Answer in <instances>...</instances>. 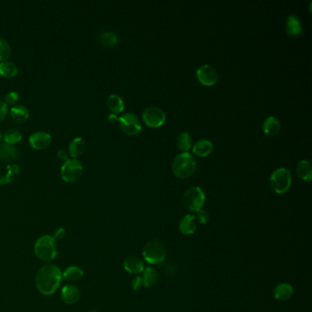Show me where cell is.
<instances>
[{
	"label": "cell",
	"instance_id": "6da1fadb",
	"mask_svg": "<svg viewBox=\"0 0 312 312\" xmlns=\"http://www.w3.org/2000/svg\"><path fill=\"white\" fill-rule=\"evenodd\" d=\"M63 280V272L55 264H46L41 267L36 275V287L45 296L55 293Z\"/></svg>",
	"mask_w": 312,
	"mask_h": 312
},
{
	"label": "cell",
	"instance_id": "7a4b0ae2",
	"mask_svg": "<svg viewBox=\"0 0 312 312\" xmlns=\"http://www.w3.org/2000/svg\"><path fill=\"white\" fill-rule=\"evenodd\" d=\"M34 253L39 259L51 262L57 256L56 241L53 236L46 234L38 239L34 245Z\"/></svg>",
	"mask_w": 312,
	"mask_h": 312
},
{
	"label": "cell",
	"instance_id": "3957f363",
	"mask_svg": "<svg viewBox=\"0 0 312 312\" xmlns=\"http://www.w3.org/2000/svg\"><path fill=\"white\" fill-rule=\"evenodd\" d=\"M196 169V160L191 154L188 152L179 154L172 163V170L180 179L191 177Z\"/></svg>",
	"mask_w": 312,
	"mask_h": 312
},
{
	"label": "cell",
	"instance_id": "277c9868",
	"mask_svg": "<svg viewBox=\"0 0 312 312\" xmlns=\"http://www.w3.org/2000/svg\"><path fill=\"white\" fill-rule=\"evenodd\" d=\"M143 257L149 264H159L163 263L166 258L164 243L159 239L150 240L144 246Z\"/></svg>",
	"mask_w": 312,
	"mask_h": 312
},
{
	"label": "cell",
	"instance_id": "5b68a950",
	"mask_svg": "<svg viewBox=\"0 0 312 312\" xmlns=\"http://www.w3.org/2000/svg\"><path fill=\"white\" fill-rule=\"evenodd\" d=\"M270 186L278 194L288 191L291 186L290 170L286 168L275 169L270 177Z\"/></svg>",
	"mask_w": 312,
	"mask_h": 312
},
{
	"label": "cell",
	"instance_id": "8992f818",
	"mask_svg": "<svg viewBox=\"0 0 312 312\" xmlns=\"http://www.w3.org/2000/svg\"><path fill=\"white\" fill-rule=\"evenodd\" d=\"M205 203V194L200 187H192L183 196V204L191 212H199Z\"/></svg>",
	"mask_w": 312,
	"mask_h": 312
},
{
	"label": "cell",
	"instance_id": "52a82bcc",
	"mask_svg": "<svg viewBox=\"0 0 312 312\" xmlns=\"http://www.w3.org/2000/svg\"><path fill=\"white\" fill-rule=\"evenodd\" d=\"M84 167L77 159H68L61 168V175L64 181L74 182L83 174Z\"/></svg>",
	"mask_w": 312,
	"mask_h": 312
},
{
	"label": "cell",
	"instance_id": "ba28073f",
	"mask_svg": "<svg viewBox=\"0 0 312 312\" xmlns=\"http://www.w3.org/2000/svg\"><path fill=\"white\" fill-rule=\"evenodd\" d=\"M118 123L122 130L128 135H137L141 131V122L133 113H127L118 117Z\"/></svg>",
	"mask_w": 312,
	"mask_h": 312
},
{
	"label": "cell",
	"instance_id": "9c48e42d",
	"mask_svg": "<svg viewBox=\"0 0 312 312\" xmlns=\"http://www.w3.org/2000/svg\"><path fill=\"white\" fill-rule=\"evenodd\" d=\"M143 120L148 127H161L166 121V115L157 106H149L143 113Z\"/></svg>",
	"mask_w": 312,
	"mask_h": 312
},
{
	"label": "cell",
	"instance_id": "30bf717a",
	"mask_svg": "<svg viewBox=\"0 0 312 312\" xmlns=\"http://www.w3.org/2000/svg\"><path fill=\"white\" fill-rule=\"evenodd\" d=\"M197 77L202 85L211 86L215 85L218 80L216 70L209 64H204L197 70Z\"/></svg>",
	"mask_w": 312,
	"mask_h": 312
},
{
	"label": "cell",
	"instance_id": "8fae6325",
	"mask_svg": "<svg viewBox=\"0 0 312 312\" xmlns=\"http://www.w3.org/2000/svg\"><path fill=\"white\" fill-rule=\"evenodd\" d=\"M29 142L35 149H43L47 148L52 142V136L43 131L33 133L29 138Z\"/></svg>",
	"mask_w": 312,
	"mask_h": 312
},
{
	"label": "cell",
	"instance_id": "7c38bea8",
	"mask_svg": "<svg viewBox=\"0 0 312 312\" xmlns=\"http://www.w3.org/2000/svg\"><path fill=\"white\" fill-rule=\"evenodd\" d=\"M123 264H124V268L130 274H139V273H142L145 269L143 261L135 255L127 257Z\"/></svg>",
	"mask_w": 312,
	"mask_h": 312
},
{
	"label": "cell",
	"instance_id": "4fadbf2b",
	"mask_svg": "<svg viewBox=\"0 0 312 312\" xmlns=\"http://www.w3.org/2000/svg\"><path fill=\"white\" fill-rule=\"evenodd\" d=\"M61 296L64 303L69 305L74 304L79 300V288L74 285H67L64 286L61 292Z\"/></svg>",
	"mask_w": 312,
	"mask_h": 312
},
{
	"label": "cell",
	"instance_id": "5bb4252c",
	"mask_svg": "<svg viewBox=\"0 0 312 312\" xmlns=\"http://www.w3.org/2000/svg\"><path fill=\"white\" fill-rule=\"evenodd\" d=\"M197 226H198V222H197L196 217L191 214H188L180 220L179 228L181 233L189 235L195 232Z\"/></svg>",
	"mask_w": 312,
	"mask_h": 312
},
{
	"label": "cell",
	"instance_id": "9a60e30c",
	"mask_svg": "<svg viewBox=\"0 0 312 312\" xmlns=\"http://www.w3.org/2000/svg\"><path fill=\"white\" fill-rule=\"evenodd\" d=\"M293 293H294L293 286L286 283H282V284L277 285L273 292L274 297L276 300H279V301H286L287 299H289L293 295Z\"/></svg>",
	"mask_w": 312,
	"mask_h": 312
},
{
	"label": "cell",
	"instance_id": "2e32d148",
	"mask_svg": "<svg viewBox=\"0 0 312 312\" xmlns=\"http://www.w3.org/2000/svg\"><path fill=\"white\" fill-rule=\"evenodd\" d=\"M302 24L299 19L295 15L291 14L287 17L286 21V32L288 35H299L302 32Z\"/></svg>",
	"mask_w": 312,
	"mask_h": 312
},
{
	"label": "cell",
	"instance_id": "e0dca14e",
	"mask_svg": "<svg viewBox=\"0 0 312 312\" xmlns=\"http://www.w3.org/2000/svg\"><path fill=\"white\" fill-rule=\"evenodd\" d=\"M193 153L200 156V157H206L212 152V143L210 140L207 139H200L197 141L193 146Z\"/></svg>",
	"mask_w": 312,
	"mask_h": 312
},
{
	"label": "cell",
	"instance_id": "ac0fdd59",
	"mask_svg": "<svg viewBox=\"0 0 312 312\" xmlns=\"http://www.w3.org/2000/svg\"><path fill=\"white\" fill-rule=\"evenodd\" d=\"M297 174L302 180L309 181L312 179V165L310 160L303 159L300 160L296 167Z\"/></svg>",
	"mask_w": 312,
	"mask_h": 312
},
{
	"label": "cell",
	"instance_id": "d6986e66",
	"mask_svg": "<svg viewBox=\"0 0 312 312\" xmlns=\"http://www.w3.org/2000/svg\"><path fill=\"white\" fill-rule=\"evenodd\" d=\"M280 127V122L274 117H267L263 123V131L266 135L270 136H273L279 132Z\"/></svg>",
	"mask_w": 312,
	"mask_h": 312
},
{
	"label": "cell",
	"instance_id": "ffe728a7",
	"mask_svg": "<svg viewBox=\"0 0 312 312\" xmlns=\"http://www.w3.org/2000/svg\"><path fill=\"white\" fill-rule=\"evenodd\" d=\"M18 156V150L13 145L10 144H1L0 145V160L3 161H11L16 159Z\"/></svg>",
	"mask_w": 312,
	"mask_h": 312
},
{
	"label": "cell",
	"instance_id": "44dd1931",
	"mask_svg": "<svg viewBox=\"0 0 312 312\" xmlns=\"http://www.w3.org/2000/svg\"><path fill=\"white\" fill-rule=\"evenodd\" d=\"M142 279H143L144 286L145 287H153L157 281H158V273L157 270L151 266L146 267L143 271V275H142Z\"/></svg>",
	"mask_w": 312,
	"mask_h": 312
},
{
	"label": "cell",
	"instance_id": "7402d4cb",
	"mask_svg": "<svg viewBox=\"0 0 312 312\" xmlns=\"http://www.w3.org/2000/svg\"><path fill=\"white\" fill-rule=\"evenodd\" d=\"M85 142L82 138H74L69 145V153L73 158L79 157L85 152Z\"/></svg>",
	"mask_w": 312,
	"mask_h": 312
},
{
	"label": "cell",
	"instance_id": "603a6c76",
	"mask_svg": "<svg viewBox=\"0 0 312 312\" xmlns=\"http://www.w3.org/2000/svg\"><path fill=\"white\" fill-rule=\"evenodd\" d=\"M84 275V271L80 268L77 265H72L64 270L63 273V278L69 282L79 280Z\"/></svg>",
	"mask_w": 312,
	"mask_h": 312
},
{
	"label": "cell",
	"instance_id": "cb8c5ba5",
	"mask_svg": "<svg viewBox=\"0 0 312 312\" xmlns=\"http://www.w3.org/2000/svg\"><path fill=\"white\" fill-rule=\"evenodd\" d=\"M11 115L12 118L17 122H24L30 117V112L26 106L18 105L11 108Z\"/></svg>",
	"mask_w": 312,
	"mask_h": 312
},
{
	"label": "cell",
	"instance_id": "d4e9b609",
	"mask_svg": "<svg viewBox=\"0 0 312 312\" xmlns=\"http://www.w3.org/2000/svg\"><path fill=\"white\" fill-rule=\"evenodd\" d=\"M20 173V167L18 165H10L7 167L5 173L0 174V185L10 183Z\"/></svg>",
	"mask_w": 312,
	"mask_h": 312
},
{
	"label": "cell",
	"instance_id": "484cf974",
	"mask_svg": "<svg viewBox=\"0 0 312 312\" xmlns=\"http://www.w3.org/2000/svg\"><path fill=\"white\" fill-rule=\"evenodd\" d=\"M107 106L108 108L114 112L115 114H118L124 111L125 109V105H124V101L121 97L117 95H111L107 99Z\"/></svg>",
	"mask_w": 312,
	"mask_h": 312
},
{
	"label": "cell",
	"instance_id": "4316f807",
	"mask_svg": "<svg viewBox=\"0 0 312 312\" xmlns=\"http://www.w3.org/2000/svg\"><path fill=\"white\" fill-rule=\"evenodd\" d=\"M19 72L17 65L11 62H2L0 64V75L6 78H11L16 76Z\"/></svg>",
	"mask_w": 312,
	"mask_h": 312
},
{
	"label": "cell",
	"instance_id": "83f0119b",
	"mask_svg": "<svg viewBox=\"0 0 312 312\" xmlns=\"http://www.w3.org/2000/svg\"><path fill=\"white\" fill-rule=\"evenodd\" d=\"M99 41L103 45L111 47L119 43V38L115 32H104L99 35Z\"/></svg>",
	"mask_w": 312,
	"mask_h": 312
},
{
	"label": "cell",
	"instance_id": "f1b7e54d",
	"mask_svg": "<svg viewBox=\"0 0 312 312\" xmlns=\"http://www.w3.org/2000/svg\"><path fill=\"white\" fill-rule=\"evenodd\" d=\"M177 144H178V147L180 150L187 152L192 146V139H191L190 134H188L187 132L180 133L179 137H178Z\"/></svg>",
	"mask_w": 312,
	"mask_h": 312
},
{
	"label": "cell",
	"instance_id": "f546056e",
	"mask_svg": "<svg viewBox=\"0 0 312 312\" xmlns=\"http://www.w3.org/2000/svg\"><path fill=\"white\" fill-rule=\"evenodd\" d=\"M22 138V133L20 132L18 129H15V128L9 129V130L5 133V135H4L5 143L10 144V145H14V144L21 142Z\"/></svg>",
	"mask_w": 312,
	"mask_h": 312
},
{
	"label": "cell",
	"instance_id": "4dcf8cb0",
	"mask_svg": "<svg viewBox=\"0 0 312 312\" xmlns=\"http://www.w3.org/2000/svg\"><path fill=\"white\" fill-rule=\"evenodd\" d=\"M11 53V48L10 43L6 41L5 39H0V61L5 62L10 58Z\"/></svg>",
	"mask_w": 312,
	"mask_h": 312
},
{
	"label": "cell",
	"instance_id": "1f68e13d",
	"mask_svg": "<svg viewBox=\"0 0 312 312\" xmlns=\"http://www.w3.org/2000/svg\"><path fill=\"white\" fill-rule=\"evenodd\" d=\"M20 98L19 96V93L15 92V91H11L10 93H8L5 96L6 104L8 105H14L16 104L18 100Z\"/></svg>",
	"mask_w": 312,
	"mask_h": 312
},
{
	"label": "cell",
	"instance_id": "d6a6232c",
	"mask_svg": "<svg viewBox=\"0 0 312 312\" xmlns=\"http://www.w3.org/2000/svg\"><path fill=\"white\" fill-rule=\"evenodd\" d=\"M197 222H201L202 224H206L210 221V214L204 211V210H200L198 212V215L196 217Z\"/></svg>",
	"mask_w": 312,
	"mask_h": 312
},
{
	"label": "cell",
	"instance_id": "836d02e7",
	"mask_svg": "<svg viewBox=\"0 0 312 312\" xmlns=\"http://www.w3.org/2000/svg\"><path fill=\"white\" fill-rule=\"evenodd\" d=\"M132 287L134 290H140L144 287L143 279L142 276H137L132 280Z\"/></svg>",
	"mask_w": 312,
	"mask_h": 312
},
{
	"label": "cell",
	"instance_id": "e575fe53",
	"mask_svg": "<svg viewBox=\"0 0 312 312\" xmlns=\"http://www.w3.org/2000/svg\"><path fill=\"white\" fill-rule=\"evenodd\" d=\"M8 105L6 104L5 102L3 101H0V122L3 121L5 119V117L8 115Z\"/></svg>",
	"mask_w": 312,
	"mask_h": 312
},
{
	"label": "cell",
	"instance_id": "d590c367",
	"mask_svg": "<svg viewBox=\"0 0 312 312\" xmlns=\"http://www.w3.org/2000/svg\"><path fill=\"white\" fill-rule=\"evenodd\" d=\"M64 235H65V231H64V228H59L53 237L56 241V240H62L64 238Z\"/></svg>",
	"mask_w": 312,
	"mask_h": 312
},
{
	"label": "cell",
	"instance_id": "8d00e7d4",
	"mask_svg": "<svg viewBox=\"0 0 312 312\" xmlns=\"http://www.w3.org/2000/svg\"><path fill=\"white\" fill-rule=\"evenodd\" d=\"M58 158L60 159H63L64 161H66V160L69 159L67 151H65L64 149H60V150H58Z\"/></svg>",
	"mask_w": 312,
	"mask_h": 312
},
{
	"label": "cell",
	"instance_id": "74e56055",
	"mask_svg": "<svg viewBox=\"0 0 312 312\" xmlns=\"http://www.w3.org/2000/svg\"><path fill=\"white\" fill-rule=\"evenodd\" d=\"M108 120L112 123H116V122H118V117L115 114H111L108 116Z\"/></svg>",
	"mask_w": 312,
	"mask_h": 312
},
{
	"label": "cell",
	"instance_id": "f35d334b",
	"mask_svg": "<svg viewBox=\"0 0 312 312\" xmlns=\"http://www.w3.org/2000/svg\"><path fill=\"white\" fill-rule=\"evenodd\" d=\"M1 138H2V135H1V133H0V142H1Z\"/></svg>",
	"mask_w": 312,
	"mask_h": 312
},
{
	"label": "cell",
	"instance_id": "ab89813d",
	"mask_svg": "<svg viewBox=\"0 0 312 312\" xmlns=\"http://www.w3.org/2000/svg\"><path fill=\"white\" fill-rule=\"evenodd\" d=\"M88 312H98V311H96V310H91V311H88Z\"/></svg>",
	"mask_w": 312,
	"mask_h": 312
}]
</instances>
